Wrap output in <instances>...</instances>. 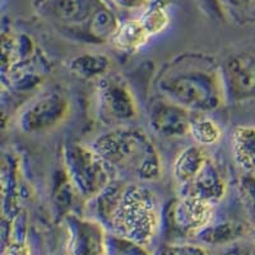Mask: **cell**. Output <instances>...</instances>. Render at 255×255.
<instances>
[{
    "label": "cell",
    "instance_id": "6da1fadb",
    "mask_svg": "<svg viewBox=\"0 0 255 255\" xmlns=\"http://www.w3.org/2000/svg\"><path fill=\"white\" fill-rule=\"evenodd\" d=\"M96 152L111 167L130 170L142 179H152L158 172L157 154L147 138L135 131L119 130L101 138Z\"/></svg>",
    "mask_w": 255,
    "mask_h": 255
},
{
    "label": "cell",
    "instance_id": "7a4b0ae2",
    "mask_svg": "<svg viewBox=\"0 0 255 255\" xmlns=\"http://www.w3.org/2000/svg\"><path fill=\"white\" fill-rule=\"evenodd\" d=\"M157 204L147 189L129 188L120 197L111 212V220L120 235L145 243L157 226Z\"/></svg>",
    "mask_w": 255,
    "mask_h": 255
},
{
    "label": "cell",
    "instance_id": "3957f363",
    "mask_svg": "<svg viewBox=\"0 0 255 255\" xmlns=\"http://www.w3.org/2000/svg\"><path fill=\"white\" fill-rule=\"evenodd\" d=\"M216 82L204 72H189L185 76H177L165 81L163 88L167 96L177 106H188L191 109L206 110L216 106Z\"/></svg>",
    "mask_w": 255,
    "mask_h": 255
},
{
    "label": "cell",
    "instance_id": "277c9868",
    "mask_svg": "<svg viewBox=\"0 0 255 255\" xmlns=\"http://www.w3.org/2000/svg\"><path fill=\"white\" fill-rule=\"evenodd\" d=\"M70 172L78 183V188L82 191L95 193L100 188H104L106 183V168L104 167V161L99 154L90 152L72 151L69 157Z\"/></svg>",
    "mask_w": 255,
    "mask_h": 255
},
{
    "label": "cell",
    "instance_id": "5b68a950",
    "mask_svg": "<svg viewBox=\"0 0 255 255\" xmlns=\"http://www.w3.org/2000/svg\"><path fill=\"white\" fill-rule=\"evenodd\" d=\"M212 203L197 197L186 195L174 209V221L183 232H197L207 226L212 218Z\"/></svg>",
    "mask_w": 255,
    "mask_h": 255
},
{
    "label": "cell",
    "instance_id": "8992f818",
    "mask_svg": "<svg viewBox=\"0 0 255 255\" xmlns=\"http://www.w3.org/2000/svg\"><path fill=\"white\" fill-rule=\"evenodd\" d=\"M151 35L145 29L140 19H129L120 23L114 33L113 44L122 51L133 52L139 50L148 42Z\"/></svg>",
    "mask_w": 255,
    "mask_h": 255
},
{
    "label": "cell",
    "instance_id": "52a82bcc",
    "mask_svg": "<svg viewBox=\"0 0 255 255\" xmlns=\"http://www.w3.org/2000/svg\"><path fill=\"white\" fill-rule=\"evenodd\" d=\"M191 193L189 195L204 199L209 203L220 199L223 193V185L216 171L209 165L204 166L202 171L191 181Z\"/></svg>",
    "mask_w": 255,
    "mask_h": 255
},
{
    "label": "cell",
    "instance_id": "ba28073f",
    "mask_svg": "<svg viewBox=\"0 0 255 255\" xmlns=\"http://www.w3.org/2000/svg\"><path fill=\"white\" fill-rule=\"evenodd\" d=\"M206 157L197 147H190L180 154L175 163V176L180 183H191L206 166Z\"/></svg>",
    "mask_w": 255,
    "mask_h": 255
},
{
    "label": "cell",
    "instance_id": "9c48e42d",
    "mask_svg": "<svg viewBox=\"0 0 255 255\" xmlns=\"http://www.w3.org/2000/svg\"><path fill=\"white\" fill-rule=\"evenodd\" d=\"M234 154L248 170H255V128L241 127L234 133Z\"/></svg>",
    "mask_w": 255,
    "mask_h": 255
},
{
    "label": "cell",
    "instance_id": "30bf717a",
    "mask_svg": "<svg viewBox=\"0 0 255 255\" xmlns=\"http://www.w3.org/2000/svg\"><path fill=\"white\" fill-rule=\"evenodd\" d=\"M104 95L105 108L109 111V114H113L114 118L124 119L130 116L129 114L133 111V104L124 88L110 87L105 91Z\"/></svg>",
    "mask_w": 255,
    "mask_h": 255
},
{
    "label": "cell",
    "instance_id": "8fae6325",
    "mask_svg": "<svg viewBox=\"0 0 255 255\" xmlns=\"http://www.w3.org/2000/svg\"><path fill=\"white\" fill-rule=\"evenodd\" d=\"M189 131L199 144L203 145L215 144L221 138V130L217 124L206 118H197L191 120Z\"/></svg>",
    "mask_w": 255,
    "mask_h": 255
},
{
    "label": "cell",
    "instance_id": "7c38bea8",
    "mask_svg": "<svg viewBox=\"0 0 255 255\" xmlns=\"http://www.w3.org/2000/svg\"><path fill=\"white\" fill-rule=\"evenodd\" d=\"M139 19L151 36L161 33L170 23V17L166 9L161 5L148 6Z\"/></svg>",
    "mask_w": 255,
    "mask_h": 255
},
{
    "label": "cell",
    "instance_id": "4fadbf2b",
    "mask_svg": "<svg viewBox=\"0 0 255 255\" xmlns=\"http://www.w3.org/2000/svg\"><path fill=\"white\" fill-rule=\"evenodd\" d=\"M113 3L124 10H145L149 6V0H113Z\"/></svg>",
    "mask_w": 255,
    "mask_h": 255
}]
</instances>
